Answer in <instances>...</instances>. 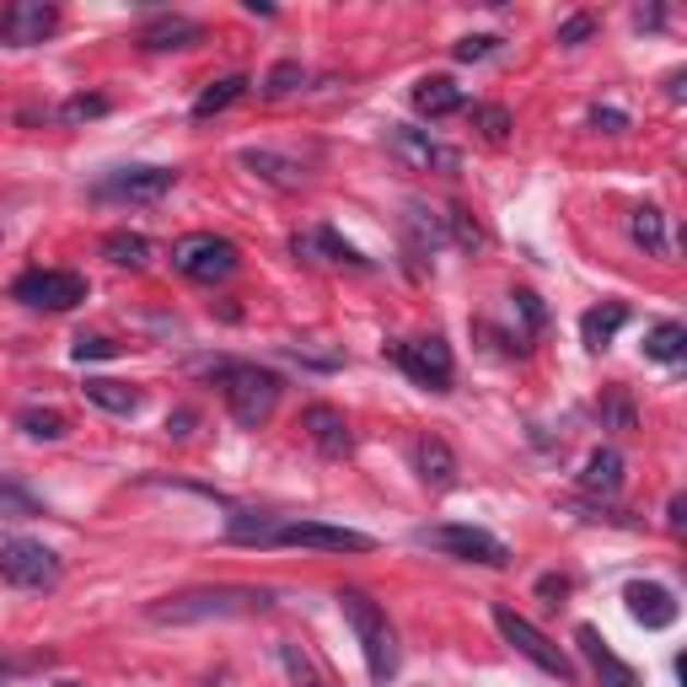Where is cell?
<instances>
[{"instance_id": "cell-1", "label": "cell", "mask_w": 687, "mask_h": 687, "mask_svg": "<svg viewBox=\"0 0 687 687\" xmlns=\"http://www.w3.org/2000/svg\"><path fill=\"white\" fill-rule=\"evenodd\" d=\"M274 607V591L263 585H204V591H183V596H162L145 607L151 624H210V618H252V613H269Z\"/></svg>"}, {"instance_id": "cell-2", "label": "cell", "mask_w": 687, "mask_h": 687, "mask_svg": "<svg viewBox=\"0 0 687 687\" xmlns=\"http://www.w3.org/2000/svg\"><path fill=\"white\" fill-rule=\"evenodd\" d=\"M339 613H344V624H350L355 644H360V655H366V672H371V683L387 687L392 677H398V666H403L398 628L387 624V613L376 607L366 591H355V585H344V591H339Z\"/></svg>"}, {"instance_id": "cell-3", "label": "cell", "mask_w": 687, "mask_h": 687, "mask_svg": "<svg viewBox=\"0 0 687 687\" xmlns=\"http://www.w3.org/2000/svg\"><path fill=\"white\" fill-rule=\"evenodd\" d=\"M204 371L221 381V392H226V408H232V419H237L242 430H258V425H269V419H274V408H280V392H285V381H280L274 371L248 366V360H210Z\"/></svg>"}, {"instance_id": "cell-4", "label": "cell", "mask_w": 687, "mask_h": 687, "mask_svg": "<svg viewBox=\"0 0 687 687\" xmlns=\"http://www.w3.org/2000/svg\"><path fill=\"white\" fill-rule=\"evenodd\" d=\"M258 548H312V554H371L376 537L333 521H269Z\"/></svg>"}, {"instance_id": "cell-5", "label": "cell", "mask_w": 687, "mask_h": 687, "mask_svg": "<svg viewBox=\"0 0 687 687\" xmlns=\"http://www.w3.org/2000/svg\"><path fill=\"white\" fill-rule=\"evenodd\" d=\"M414 548H430V554H446V559H462V564H484V569H505L510 564V548H505L495 532L484 526H419L414 532Z\"/></svg>"}, {"instance_id": "cell-6", "label": "cell", "mask_w": 687, "mask_h": 687, "mask_svg": "<svg viewBox=\"0 0 687 687\" xmlns=\"http://www.w3.org/2000/svg\"><path fill=\"white\" fill-rule=\"evenodd\" d=\"M495 628L505 633V644H510L516 655H526V661H532L537 672L559 677L564 687L575 683V661H569V655H564L559 644H554V639H548L543 628L532 624V618H521L516 607H505V602H495Z\"/></svg>"}, {"instance_id": "cell-7", "label": "cell", "mask_w": 687, "mask_h": 687, "mask_svg": "<svg viewBox=\"0 0 687 687\" xmlns=\"http://www.w3.org/2000/svg\"><path fill=\"white\" fill-rule=\"evenodd\" d=\"M237 263H242L237 242H226V237H215V232H193V237H178V242H173V269H178L183 280H193V285H221V280L237 274Z\"/></svg>"}, {"instance_id": "cell-8", "label": "cell", "mask_w": 687, "mask_h": 687, "mask_svg": "<svg viewBox=\"0 0 687 687\" xmlns=\"http://www.w3.org/2000/svg\"><path fill=\"white\" fill-rule=\"evenodd\" d=\"M0 580L16 585V591H55L64 580V564L55 548H44L33 537H11L0 548Z\"/></svg>"}, {"instance_id": "cell-9", "label": "cell", "mask_w": 687, "mask_h": 687, "mask_svg": "<svg viewBox=\"0 0 687 687\" xmlns=\"http://www.w3.org/2000/svg\"><path fill=\"white\" fill-rule=\"evenodd\" d=\"M11 301H22L33 312H70L86 301V280L70 269H27V274H16Z\"/></svg>"}, {"instance_id": "cell-10", "label": "cell", "mask_w": 687, "mask_h": 687, "mask_svg": "<svg viewBox=\"0 0 687 687\" xmlns=\"http://www.w3.org/2000/svg\"><path fill=\"white\" fill-rule=\"evenodd\" d=\"M387 156L408 173H462V156L451 145H440L430 129H414V125H387Z\"/></svg>"}, {"instance_id": "cell-11", "label": "cell", "mask_w": 687, "mask_h": 687, "mask_svg": "<svg viewBox=\"0 0 687 687\" xmlns=\"http://www.w3.org/2000/svg\"><path fill=\"white\" fill-rule=\"evenodd\" d=\"M387 355L414 376L419 387H430V392H451L457 366H451V344H446L440 333H425V339H414V344H387Z\"/></svg>"}, {"instance_id": "cell-12", "label": "cell", "mask_w": 687, "mask_h": 687, "mask_svg": "<svg viewBox=\"0 0 687 687\" xmlns=\"http://www.w3.org/2000/svg\"><path fill=\"white\" fill-rule=\"evenodd\" d=\"M173 183H178L173 167H119V173H108L92 193H97V199H119V204H156V199L173 193Z\"/></svg>"}, {"instance_id": "cell-13", "label": "cell", "mask_w": 687, "mask_h": 687, "mask_svg": "<svg viewBox=\"0 0 687 687\" xmlns=\"http://www.w3.org/2000/svg\"><path fill=\"white\" fill-rule=\"evenodd\" d=\"M291 252H296V258H307V263H339V269H360V274H371V258L355 248V242H344L333 226L296 232V237H291Z\"/></svg>"}, {"instance_id": "cell-14", "label": "cell", "mask_w": 687, "mask_h": 687, "mask_svg": "<svg viewBox=\"0 0 687 687\" xmlns=\"http://www.w3.org/2000/svg\"><path fill=\"white\" fill-rule=\"evenodd\" d=\"M55 27H60V5H49V0H16V5H5V33L0 38L11 49H33Z\"/></svg>"}, {"instance_id": "cell-15", "label": "cell", "mask_w": 687, "mask_h": 687, "mask_svg": "<svg viewBox=\"0 0 687 687\" xmlns=\"http://www.w3.org/2000/svg\"><path fill=\"white\" fill-rule=\"evenodd\" d=\"M301 430H307L317 451H322V457H333V462L355 451V436H350L344 414H339V408H328V403H312V408L301 414Z\"/></svg>"}, {"instance_id": "cell-16", "label": "cell", "mask_w": 687, "mask_h": 687, "mask_svg": "<svg viewBox=\"0 0 687 687\" xmlns=\"http://www.w3.org/2000/svg\"><path fill=\"white\" fill-rule=\"evenodd\" d=\"M628 613H633V624L644 628H672L677 624V596L666 591V585H650V580H633L624 591Z\"/></svg>"}, {"instance_id": "cell-17", "label": "cell", "mask_w": 687, "mask_h": 687, "mask_svg": "<svg viewBox=\"0 0 687 687\" xmlns=\"http://www.w3.org/2000/svg\"><path fill=\"white\" fill-rule=\"evenodd\" d=\"M199 38H204V27H199L193 16H173V11H162V16H151V22L140 27V49H156V55L193 49Z\"/></svg>"}, {"instance_id": "cell-18", "label": "cell", "mask_w": 687, "mask_h": 687, "mask_svg": "<svg viewBox=\"0 0 687 687\" xmlns=\"http://www.w3.org/2000/svg\"><path fill=\"white\" fill-rule=\"evenodd\" d=\"M580 489L613 500V495L624 489V451H618V446H596V451L585 457V467H580Z\"/></svg>"}, {"instance_id": "cell-19", "label": "cell", "mask_w": 687, "mask_h": 687, "mask_svg": "<svg viewBox=\"0 0 687 687\" xmlns=\"http://www.w3.org/2000/svg\"><path fill=\"white\" fill-rule=\"evenodd\" d=\"M86 403L92 408H103V414H119V419H129V414H140V403H145V392L140 387H129V381H114V376H86Z\"/></svg>"}, {"instance_id": "cell-20", "label": "cell", "mask_w": 687, "mask_h": 687, "mask_svg": "<svg viewBox=\"0 0 687 687\" xmlns=\"http://www.w3.org/2000/svg\"><path fill=\"white\" fill-rule=\"evenodd\" d=\"M414 467H419V478H425L430 489H451V484H457V451L440 436L414 440Z\"/></svg>"}, {"instance_id": "cell-21", "label": "cell", "mask_w": 687, "mask_h": 687, "mask_svg": "<svg viewBox=\"0 0 687 687\" xmlns=\"http://www.w3.org/2000/svg\"><path fill=\"white\" fill-rule=\"evenodd\" d=\"M242 167L258 173L263 183H274V188H301L307 183V167H301L296 156H280V151H263V145H248V151H242Z\"/></svg>"}, {"instance_id": "cell-22", "label": "cell", "mask_w": 687, "mask_h": 687, "mask_svg": "<svg viewBox=\"0 0 687 687\" xmlns=\"http://www.w3.org/2000/svg\"><path fill=\"white\" fill-rule=\"evenodd\" d=\"M414 108H419L425 119H451V114L467 108V97H462V86H457L451 75H425V81L414 86Z\"/></svg>"}, {"instance_id": "cell-23", "label": "cell", "mask_w": 687, "mask_h": 687, "mask_svg": "<svg viewBox=\"0 0 687 687\" xmlns=\"http://www.w3.org/2000/svg\"><path fill=\"white\" fill-rule=\"evenodd\" d=\"M403 242H408L414 258H430V252L446 248V221L430 215L425 204H408V210H403Z\"/></svg>"}, {"instance_id": "cell-24", "label": "cell", "mask_w": 687, "mask_h": 687, "mask_svg": "<svg viewBox=\"0 0 687 687\" xmlns=\"http://www.w3.org/2000/svg\"><path fill=\"white\" fill-rule=\"evenodd\" d=\"M575 644H580V650H585V661H591V666H596V672L607 677V687H633V672H628L624 661H618V655L607 650V639H602V633H596L591 624L575 628Z\"/></svg>"}, {"instance_id": "cell-25", "label": "cell", "mask_w": 687, "mask_h": 687, "mask_svg": "<svg viewBox=\"0 0 687 687\" xmlns=\"http://www.w3.org/2000/svg\"><path fill=\"white\" fill-rule=\"evenodd\" d=\"M628 237H633V248H644L650 258H666V252H672V237H666V215H661L655 204H639V210L628 215Z\"/></svg>"}, {"instance_id": "cell-26", "label": "cell", "mask_w": 687, "mask_h": 687, "mask_svg": "<svg viewBox=\"0 0 687 687\" xmlns=\"http://www.w3.org/2000/svg\"><path fill=\"white\" fill-rule=\"evenodd\" d=\"M628 322V307L624 301H607V307H591V312L580 317V339H585V350H607L613 339H618V328Z\"/></svg>"}, {"instance_id": "cell-27", "label": "cell", "mask_w": 687, "mask_h": 687, "mask_svg": "<svg viewBox=\"0 0 687 687\" xmlns=\"http://www.w3.org/2000/svg\"><path fill=\"white\" fill-rule=\"evenodd\" d=\"M248 75H221V81H210L199 97H193V119H215V114H226L232 103H242L248 97Z\"/></svg>"}, {"instance_id": "cell-28", "label": "cell", "mask_w": 687, "mask_h": 687, "mask_svg": "<svg viewBox=\"0 0 687 687\" xmlns=\"http://www.w3.org/2000/svg\"><path fill=\"white\" fill-rule=\"evenodd\" d=\"M103 258L108 263H119V269H145L156 248H151V237H140V232H108L103 237Z\"/></svg>"}, {"instance_id": "cell-29", "label": "cell", "mask_w": 687, "mask_h": 687, "mask_svg": "<svg viewBox=\"0 0 687 687\" xmlns=\"http://www.w3.org/2000/svg\"><path fill=\"white\" fill-rule=\"evenodd\" d=\"M644 355L661 360V366H677L687 355V328L683 322H655V328L644 333Z\"/></svg>"}, {"instance_id": "cell-30", "label": "cell", "mask_w": 687, "mask_h": 687, "mask_svg": "<svg viewBox=\"0 0 687 687\" xmlns=\"http://www.w3.org/2000/svg\"><path fill=\"white\" fill-rule=\"evenodd\" d=\"M280 666L291 672V683H296V687H333L328 677H322V666H317L296 639H280Z\"/></svg>"}, {"instance_id": "cell-31", "label": "cell", "mask_w": 687, "mask_h": 687, "mask_svg": "<svg viewBox=\"0 0 687 687\" xmlns=\"http://www.w3.org/2000/svg\"><path fill=\"white\" fill-rule=\"evenodd\" d=\"M473 125H478V134H484L489 145H505L516 119H510V108H500V103H478V108H473Z\"/></svg>"}, {"instance_id": "cell-32", "label": "cell", "mask_w": 687, "mask_h": 687, "mask_svg": "<svg viewBox=\"0 0 687 687\" xmlns=\"http://www.w3.org/2000/svg\"><path fill=\"white\" fill-rule=\"evenodd\" d=\"M16 425L33 440H64V414H55V408H22Z\"/></svg>"}, {"instance_id": "cell-33", "label": "cell", "mask_w": 687, "mask_h": 687, "mask_svg": "<svg viewBox=\"0 0 687 687\" xmlns=\"http://www.w3.org/2000/svg\"><path fill=\"white\" fill-rule=\"evenodd\" d=\"M301 81H307V70H301V64H296V60H280L269 75H263V97H291Z\"/></svg>"}, {"instance_id": "cell-34", "label": "cell", "mask_w": 687, "mask_h": 687, "mask_svg": "<svg viewBox=\"0 0 687 687\" xmlns=\"http://www.w3.org/2000/svg\"><path fill=\"white\" fill-rule=\"evenodd\" d=\"M602 419H607V425H613L618 436H628V430L639 425V414H633V403H628V392H624V387H613V392L602 398Z\"/></svg>"}, {"instance_id": "cell-35", "label": "cell", "mask_w": 687, "mask_h": 687, "mask_svg": "<svg viewBox=\"0 0 687 687\" xmlns=\"http://www.w3.org/2000/svg\"><path fill=\"white\" fill-rule=\"evenodd\" d=\"M510 312H521V322H526V339H537V333L548 328V307H543L532 291H516V296H510Z\"/></svg>"}, {"instance_id": "cell-36", "label": "cell", "mask_w": 687, "mask_h": 687, "mask_svg": "<svg viewBox=\"0 0 687 687\" xmlns=\"http://www.w3.org/2000/svg\"><path fill=\"white\" fill-rule=\"evenodd\" d=\"M285 355H291L296 366H312V371H339V366H344L339 350H317V344H285Z\"/></svg>"}, {"instance_id": "cell-37", "label": "cell", "mask_w": 687, "mask_h": 687, "mask_svg": "<svg viewBox=\"0 0 687 687\" xmlns=\"http://www.w3.org/2000/svg\"><path fill=\"white\" fill-rule=\"evenodd\" d=\"M103 114H108V97H97V92H92V97L81 92V97L60 103V119H64V125H86V119H103Z\"/></svg>"}, {"instance_id": "cell-38", "label": "cell", "mask_w": 687, "mask_h": 687, "mask_svg": "<svg viewBox=\"0 0 687 687\" xmlns=\"http://www.w3.org/2000/svg\"><path fill=\"white\" fill-rule=\"evenodd\" d=\"M70 355H75L81 366H86V360H114V355H119V344H114V339H103V333H81V339L70 344Z\"/></svg>"}, {"instance_id": "cell-39", "label": "cell", "mask_w": 687, "mask_h": 687, "mask_svg": "<svg viewBox=\"0 0 687 687\" xmlns=\"http://www.w3.org/2000/svg\"><path fill=\"white\" fill-rule=\"evenodd\" d=\"M446 221H451V237H457V248H467V252L484 248V232H478V221H473V215H467L462 204H457V210H451Z\"/></svg>"}, {"instance_id": "cell-40", "label": "cell", "mask_w": 687, "mask_h": 687, "mask_svg": "<svg viewBox=\"0 0 687 687\" xmlns=\"http://www.w3.org/2000/svg\"><path fill=\"white\" fill-rule=\"evenodd\" d=\"M495 49H500V38H495V33H473V38H462L451 55H457L462 64H478V60H489Z\"/></svg>"}, {"instance_id": "cell-41", "label": "cell", "mask_w": 687, "mask_h": 687, "mask_svg": "<svg viewBox=\"0 0 687 687\" xmlns=\"http://www.w3.org/2000/svg\"><path fill=\"white\" fill-rule=\"evenodd\" d=\"M591 33H596V16H569V22L559 27V44L564 49H580Z\"/></svg>"}, {"instance_id": "cell-42", "label": "cell", "mask_w": 687, "mask_h": 687, "mask_svg": "<svg viewBox=\"0 0 687 687\" xmlns=\"http://www.w3.org/2000/svg\"><path fill=\"white\" fill-rule=\"evenodd\" d=\"M591 125L602 129V134H624L628 114H624V108H591Z\"/></svg>"}, {"instance_id": "cell-43", "label": "cell", "mask_w": 687, "mask_h": 687, "mask_svg": "<svg viewBox=\"0 0 687 687\" xmlns=\"http://www.w3.org/2000/svg\"><path fill=\"white\" fill-rule=\"evenodd\" d=\"M537 596H548V607H559L564 596H569V580H564V575H543V580H537Z\"/></svg>"}, {"instance_id": "cell-44", "label": "cell", "mask_w": 687, "mask_h": 687, "mask_svg": "<svg viewBox=\"0 0 687 687\" xmlns=\"http://www.w3.org/2000/svg\"><path fill=\"white\" fill-rule=\"evenodd\" d=\"M193 425H199V414H193V408H178V414L167 419V436H173V440H188V436H193Z\"/></svg>"}, {"instance_id": "cell-45", "label": "cell", "mask_w": 687, "mask_h": 687, "mask_svg": "<svg viewBox=\"0 0 687 687\" xmlns=\"http://www.w3.org/2000/svg\"><path fill=\"white\" fill-rule=\"evenodd\" d=\"M666 526H672V532H683L687 526V500L683 495H672V505H666Z\"/></svg>"}, {"instance_id": "cell-46", "label": "cell", "mask_w": 687, "mask_h": 687, "mask_svg": "<svg viewBox=\"0 0 687 687\" xmlns=\"http://www.w3.org/2000/svg\"><path fill=\"white\" fill-rule=\"evenodd\" d=\"M633 22H639V27H661V22H666V11H661V5H639V11H633Z\"/></svg>"}, {"instance_id": "cell-47", "label": "cell", "mask_w": 687, "mask_h": 687, "mask_svg": "<svg viewBox=\"0 0 687 687\" xmlns=\"http://www.w3.org/2000/svg\"><path fill=\"white\" fill-rule=\"evenodd\" d=\"M666 97H672V103H683V70H677V75H666Z\"/></svg>"}, {"instance_id": "cell-48", "label": "cell", "mask_w": 687, "mask_h": 687, "mask_svg": "<svg viewBox=\"0 0 687 687\" xmlns=\"http://www.w3.org/2000/svg\"><path fill=\"white\" fill-rule=\"evenodd\" d=\"M0 33H5V11H0Z\"/></svg>"}, {"instance_id": "cell-49", "label": "cell", "mask_w": 687, "mask_h": 687, "mask_svg": "<svg viewBox=\"0 0 687 687\" xmlns=\"http://www.w3.org/2000/svg\"><path fill=\"white\" fill-rule=\"evenodd\" d=\"M5 672H11V666H5V661H0V677H5Z\"/></svg>"}, {"instance_id": "cell-50", "label": "cell", "mask_w": 687, "mask_h": 687, "mask_svg": "<svg viewBox=\"0 0 687 687\" xmlns=\"http://www.w3.org/2000/svg\"><path fill=\"white\" fill-rule=\"evenodd\" d=\"M60 687H75V683H60Z\"/></svg>"}]
</instances>
